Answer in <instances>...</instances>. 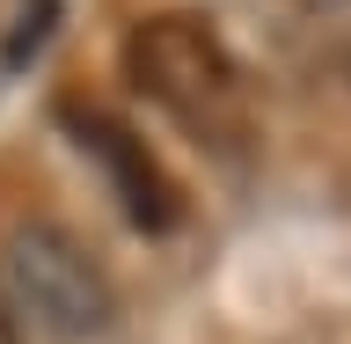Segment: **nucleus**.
I'll return each mask as SVG.
<instances>
[{
  "label": "nucleus",
  "instance_id": "7ed1b4c3",
  "mask_svg": "<svg viewBox=\"0 0 351 344\" xmlns=\"http://www.w3.org/2000/svg\"><path fill=\"white\" fill-rule=\"evenodd\" d=\"M59 125L73 132L95 161H103L110 191H117V205H125V220L139 227V235H169L176 220H183V191H176V176L161 169V154H154L132 125H117L110 110L81 103V95H66V103H59Z\"/></svg>",
  "mask_w": 351,
  "mask_h": 344
},
{
  "label": "nucleus",
  "instance_id": "f257e3e1",
  "mask_svg": "<svg viewBox=\"0 0 351 344\" xmlns=\"http://www.w3.org/2000/svg\"><path fill=\"white\" fill-rule=\"evenodd\" d=\"M125 73L147 103H161L176 125L191 132L197 147H213V154L241 147V132H249L241 73L227 59V44L197 15H147L125 44Z\"/></svg>",
  "mask_w": 351,
  "mask_h": 344
},
{
  "label": "nucleus",
  "instance_id": "20e7f679",
  "mask_svg": "<svg viewBox=\"0 0 351 344\" xmlns=\"http://www.w3.org/2000/svg\"><path fill=\"white\" fill-rule=\"evenodd\" d=\"M0 344H22V337H15V323H8V308H0Z\"/></svg>",
  "mask_w": 351,
  "mask_h": 344
},
{
  "label": "nucleus",
  "instance_id": "f03ea898",
  "mask_svg": "<svg viewBox=\"0 0 351 344\" xmlns=\"http://www.w3.org/2000/svg\"><path fill=\"white\" fill-rule=\"evenodd\" d=\"M0 286H8V301H15L44 337H59V344L95 337V330L110 323V308H117L103 264L88 257L66 227H15L8 249H0Z\"/></svg>",
  "mask_w": 351,
  "mask_h": 344
}]
</instances>
